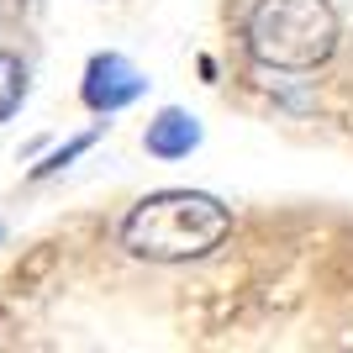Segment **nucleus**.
Segmentation results:
<instances>
[{"label":"nucleus","mask_w":353,"mask_h":353,"mask_svg":"<svg viewBox=\"0 0 353 353\" xmlns=\"http://www.w3.org/2000/svg\"><path fill=\"white\" fill-rule=\"evenodd\" d=\"M232 211L206 190H159L121 221V248L148 264H190L227 243Z\"/></svg>","instance_id":"obj_1"},{"label":"nucleus","mask_w":353,"mask_h":353,"mask_svg":"<svg viewBox=\"0 0 353 353\" xmlns=\"http://www.w3.org/2000/svg\"><path fill=\"white\" fill-rule=\"evenodd\" d=\"M243 43L259 69H322L338 53V11H332V0H259L248 11Z\"/></svg>","instance_id":"obj_2"},{"label":"nucleus","mask_w":353,"mask_h":353,"mask_svg":"<svg viewBox=\"0 0 353 353\" xmlns=\"http://www.w3.org/2000/svg\"><path fill=\"white\" fill-rule=\"evenodd\" d=\"M143 90H148V79L121 59V53H101V59H90V69H85V105L101 111V117L132 105Z\"/></svg>","instance_id":"obj_3"},{"label":"nucleus","mask_w":353,"mask_h":353,"mask_svg":"<svg viewBox=\"0 0 353 353\" xmlns=\"http://www.w3.org/2000/svg\"><path fill=\"white\" fill-rule=\"evenodd\" d=\"M143 148L153 153V159H190L195 148H201V121L190 117V111H159V117L148 121L143 132Z\"/></svg>","instance_id":"obj_4"},{"label":"nucleus","mask_w":353,"mask_h":353,"mask_svg":"<svg viewBox=\"0 0 353 353\" xmlns=\"http://www.w3.org/2000/svg\"><path fill=\"white\" fill-rule=\"evenodd\" d=\"M21 101H27V63L16 53H0V121L16 117Z\"/></svg>","instance_id":"obj_5"},{"label":"nucleus","mask_w":353,"mask_h":353,"mask_svg":"<svg viewBox=\"0 0 353 353\" xmlns=\"http://www.w3.org/2000/svg\"><path fill=\"white\" fill-rule=\"evenodd\" d=\"M90 143H95V137H90V132H85V137H74V143L63 148V153H53V159H48L43 169H37V179H48V174H53V169H63V163H69V159H79V153H85Z\"/></svg>","instance_id":"obj_6"}]
</instances>
